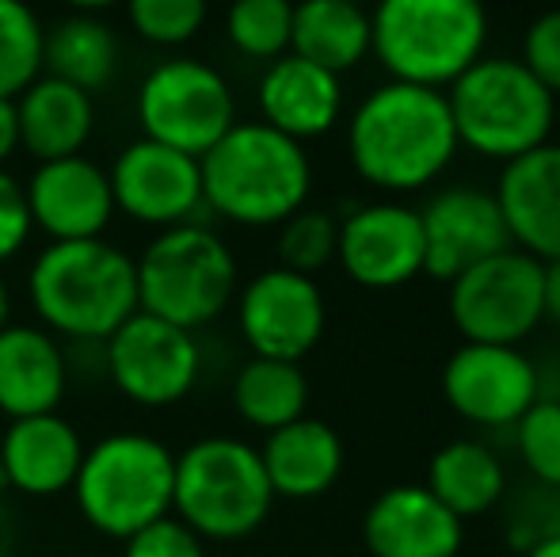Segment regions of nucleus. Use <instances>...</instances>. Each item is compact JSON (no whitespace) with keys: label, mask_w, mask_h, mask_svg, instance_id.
<instances>
[{"label":"nucleus","mask_w":560,"mask_h":557,"mask_svg":"<svg viewBox=\"0 0 560 557\" xmlns=\"http://www.w3.org/2000/svg\"><path fill=\"white\" fill-rule=\"evenodd\" d=\"M66 356L46 328L8 325L0 333V413L4 417H50L66 397Z\"/></svg>","instance_id":"22"},{"label":"nucleus","mask_w":560,"mask_h":557,"mask_svg":"<svg viewBox=\"0 0 560 557\" xmlns=\"http://www.w3.org/2000/svg\"><path fill=\"white\" fill-rule=\"evenodd\" d=\"M138 123L149 141L199 161L236 127V100L214 66L172 58L141 81Z\"/></svg>","instance_id":"9"},{"label":"nucleus","mask_w":560,"mask_h":557,"mask_svg":"<svg viewBox=\"0 0 560 557\" xmlns=\"http://www.w3.org/2000/svg\"><path fill=\"white\" fill-rule=\"evenodd\" d=\"M339 245V222L332 210L302 207L294 218L279 225V268L294 271V276L317 279L336 260Z\"/></svg>","instance_id":"31"},{"label":"nucleus","mask_w":560,"mask_h":557,"mask_svg":"<svg viewBox=\"0 0 560 557\" xmlns=\"http://www.w3.org/2000/svg\"><path fill=\"white\" fill-rule=\"evenodd\" d=\"M336 260L366 290H397L423 276V225L408 202H366L339 222Z\"/></svg>","instance_id":"14"},{"label":"nucleus","mask_w":560,"mask_h":557,"mask_svg":"<svg viewBox=\"0 0 560 557\" xmlns=\"http://www.w3.org/2000/svg\"><path fill=\"white\" fill-rule=\"evenodd\" d=\"M275 492L259 451L233 436H207L176 454L172 512L199 538L233 543L264 527Z\"/></svg>","instance_id":"7"},{"label":"nucleus","mask_w":560,"mask_h":557,"mask_svg":"<svg viewBox=\"0 0 560 557\" xmlns=\"http://www.w3.org/2000/svg\"><path fill=\"white\" fill-rule=\"evenodd\" d=\"M290 31H294V4H287V0H241L225 15L229 43L244 58H259V61L287 58Z\"/></svg>","instance_id":"30"},{"label":"nucleus","mask_w":560,"mask_h":557,"mask_svg":"<svg viewBox=\"0 0 560 557\" xmlns=\"http://www.w3.org/2000/svg\"><path fill=\"white\" fill-rule=\"evenodd\" d=\"M511 248L538 264L560 260V141L503 164L492 187Z\"/></svg>","instance_id":"18"},{"label":"nucleus","mask_w":560,"mask_h":557,"mask_svg":"<svg viewBox=\"0 0 560 557\" xmlns=\"http://www.w3.org/2000/svg\"><path fill=\"white\" fill-rule=\"evenodd\" d=\"M138 268V313L195 333L222 317L236 294V260L214 230L199 222L164 230L133 260Z\"/></svg>","instance_id":"8"},{"label":"nucleus","mask_w":560,"mask_h":557,"mask_svg":"<svg viewBox=\"0 0 560 557\" xmlns=\"http://www.w3.org/2000/svg\"><path fill=\"white\" fill-rule=\"evenodd\" d=\"M176 454L153 436L118 431L84 451L77 469V508L107 538H130L172 515Z\"/></svg>","instance_id":"6"},{"label":"nucleus","mask_w":560,"mask_h":557,"mask_svg":"<svg viewBox=\"0 0 560 557\" xmlns=\"http://www.w3.org/2000/svg\"><path fill=\"white\" fill-rule=\"evenodd\" d=\"M122 557H207V550H202V538L184 520L164 515V520L149 523L138 535L126 538Z\"/></svg>","instance_id":"35"},{"label":"nucleus","mask_w":560,"mask_h":557,"mask_svg":"<svg viewBox=\"0 0 560 557\" xmlns=\"http://www.w3.org/2000/svg\"><path fill=\"white\" fill-rule=\"evenodd\" d=\"M290 54L332 77L351 73L370 54V12L351 0H305L294 8Z\"/></svg>","instance_id":"26"},{"label":"nucleus","mask_w":560,"mask_h":557,"mask_svg":"<svg viewBox=\"0 0 560 557\" xmlns=\"http://www.w3.org/2000/svg\"><path fill=\"white\" fill-rule=\"evenodd\" d=\"M20 149V123H15V100H0V164Z\"/></svg>","instance_id":"38"},{"label":"nucleus","mask_w":560,"mask_h":557,"mask_svg":"<svg viewBox=\"0 0 560 557\" xmlns=\"http://www.w3.org/2000/svg\"><path fill=\"white\" fill-rule=\"evenodd\" d=\"M0 481H4V477H0Z\"/></svg>","instance_id":"43"},{"label":"nucleus","mask_w":560,"mask_h":557,"mask_svg":"<svg viewBox=\"0 0 560 557\" xmlns=\"http://www.w3.org/2000/svg\"><path fill=\"white\" fill-rule=\"evenodd\" d=\"M81 462V436L58 413L12 420L0 439V477L27 497H58V492L73 489Z\"/></svg>","instance_id":"21"},{"label":"nucleus","mask_w":560,"mask_h":557,"mask_svg":"<svg viewBox=\"0 0 560 557\" xmlns=\"http://www.w3.org/2000/svg\"><path fill=\"white\" fill-rule=\"evenodd\" d=\"M118 38L115 27L96 15H61L50 31H43V69L54 81H66L81 92H100L115 77Z\"/></svg>","instance_id":"27"},{"label":"nucleus","mask_w":560,"mask_h":557,"mask_svg":"<svg viewBox=\"0 0 560 557\" xmlns=\"http://www.w3.org/2000/svg\"><path fill=\"white\" fill-rule=\"evenodd\" d=\"M15 123H20V146L38 164L81 156L84 141L96 127V107L92 96L66 81L38 77L20 100H15Z\"/></svg>","instance_id":"24"},{"label":"nucleus","mask_w":560,"mask_h":557,"mask_svg":"<svg viewBox=\"0 0 560 557\" xmlns=\"http://www.w3.org/2000/svg\"><path fill=\"white\" fill-rule=\"evenodd\" d=\"M454 119L443 92L385 81L362 96L347 123V153L370 187L412 195L431 187L457 156Z\"/></svg>","instance_id":"1"},{"label":"nucleus","mask_w":560,"mask_h":557,"mask_svg":"<svg viewBox=\"0 0 560 557\" xmlns=\"http://www.w3.org/2000/svg\"><path fill=\"white\" fill-rule=\"evenodd\" d=\"M236 325L256 359L302 363L320 344L328 325V302L317 279L287 268L259 271L236 298Z\"/></svg>","instance_id":"12"},{"label":"nucleus","mask_w":560,"mask_h":557,"mask_svg":"<svg viewBox=\"0 0 560 557\" xmlns=\"http://www.w3.org/2000/svg\"><path fill=\"white\" fill-rule=\"evenodd\" d=\"M31 225L46 230L54 245L61 241H100L115 214L112 179L89 156L46 161L23 184Z\"/></svg>","instance_id":"17"},{"label":"nucleus","mask_w":560,"mask_h":557,"mask_svg":"<svg viewBox=\"0 0 560 557\" xmlns=\"http://www.w3.org/2000/svg\"><path fill=\"white\" fill-rule=\"evenodd\" d=\"M259 462L275 497L317 500L343 474V439L328 420L302 417L267 436Z\"/></svg>","instance_id":"23"},{"label":"nucleus","mask_w":560,"mask_h":557,"mask_svg":"<svg viewBox=\"0 0 560 557\" xmlns=\"http://www.w3.org/2000/svg\"><path fill=\"white\" fill-rule=\"evenodd\" d=\"M557 127H560V104H557Z\"/></svg>","instance_id":"42"},{"label":"nucleus","mask_w":560,"mask_h":557,"mask_svg":"<svg viewBox=\"0 0 560 557\" xmlns=\"http://www.w3.org/2000/svg\"><path fill=\"white\" fill-rule=\"evenodd\" d=\"M202 202L236 225H282L305 207L313 164L305 146L264 123H236L199 156Z\"/></svg>","instance_id":"2"},{"label":"nucleus","mask_w":560,"mask_h":557,"mask_svg":"<svg viewBox=\"0 0 560 557\" xmlns=\"http://www.w3.org/2000/svg\"><path fill=\"white\" fill-rule=\"evenodd\" d=\"M488 46V12L472 0H385L370 12V54L389 81L446 92Z\"/></svg>","instance_id":"3"},{"label":"nucleus","mask_w":560,"mask_h":557,"mask_svg":"<svg viewBox=\"0 0 560 557\" xmlns=\"http://www.w3.org/2000/svg\"><path fill=\"white\" fill-rule=\"evenodd\" d=\"M256 100L264 127L279 130V135L302 146L310 138L328 135L339 123V115H343V81L287 54V58L267 66Z\"/></svg>","instance_id":"20"},{"label":"nucleus","mask_w":560,"mask_h":557,"mask_svg":"<svg viewBox=\"0 0 560 557\" xmlns=\"http://www.w3.org/2000/svg\"><path fill=\"white\" fill-rule=\"evenodd\" d=\"M107 179H112L115 210H126L133 222L176 230L191 222V214L202 207L199 161L149 138L126 146Z\"/></svg>","instance_id":"16"},{"label":"nucleus","mask_w":560,"mask_h":557,"mask_svg":"<svg viewBox=\"0 0 560 557\" xmlns=\"http://www.w3.org/2000/svg\"><path fill=\"white\" fill-rule=\"evenodd\" d=\"M541 310H546V321L560 328V260L541 264Z\"/></svg>","instance_id":"37"},{"label":"nucleus","mask_w":560,"mask_h":557,"mask_svg":"<svg viewBox=\"0 0 560 557\" xmlns=\"http://www.w3.org/2000/svg\"><path fill=\"white\" fill-rule=\"evenodd\" d=\"M362 543L370 557H457L465 523L423 485L400 481L370 500L362 515Z\"/></svg>","instance_id":"19"},{"label":"nucleus","mask_w":560,"mask_h":557,"mask_svg":"<svg viewBox=\"0 0 560 557\" xmlns=\"http://www.w3.org/2000/svg\"><path fill=\"white\" fill-rule=\"evenodd\" d=\"M457 146L485 161L511 164L549 146L557 130V96L541 89L518 58L485 54L443 92Z\"/></svg>","instance_id":"5"},{"label":"nucleus","mask_w":560,"mask_h":557,"mask_svg":"<svg viewBox=\"0 0 560 557\" xmlns=\"http://www.w3.org/2000/svg\"><path fill=\"white\" fill-rule=\"evenodd\" d=\"M233 409L244 423L264 428L267 436L302 420L310 409V379L302 363L252 356L233 379Z\"/></svg>","instance_id":"28"},{"label":"nucleus","mask_w":560,"mask_h":557,"mask_svg":"<svg viewBox=\"0 0 560 557\" xmlns=\"http://www.w3.org/2000/svg\"><path fill=\"white\" fill-rule=\"evenodd\" d=\"M515 446L526 474L541 489L560 492V397L534 402V409L515 423Z\"/></svg>","instance_id":"32"},{"label":"nucleus","mask_w":560,"mask_h":557,"mask_svg":"<svg viewBox=\"0 0 560 557\" xmlns=\"http://www.w3.org/2000/svg\"><path fill=\"white\" fill-rule=\"evenodd\" d=\"M423 225V276L454 282L462 271L492 260L511 248L500 202L485 187H443L420 207Z\"/></svg>","instance_id":"15"},{"label":"nucleus","mask_w":560,"mask_h":557,"mask_svg":"<svg viewBox=\"0 0 560 557\" xmlns=\"http://www.w3.org/2000/svg\"><path fill=\"white\" fill-rule=\"evenodd\" d=\"M523 557H560V535L557 538H546V543H538V546H530Z\"/></svg>","instance_id":"39"},{"label":"nucleus","mask_w":560,"mask_h":557,"mask_svg":"<svg viewBox=\"0 0 560 557\" xmlns=\"http://www.w3.org/2000/svg\"><path fill=\"white\" fill-rule=\"evenodd\" d=\"M0 535H4V512H0Z\"/></svg>","instance_id":"41"},{"label":"nucleus","mask_w":560,"mask_h":557,"mask_svg":"<svg viewBox=\"0 0 560 557\" xmlns=\"http://www.w3.org/2000/svg\"><path fill=\"white\" fill-rule=\"evenodd\" d=\"M8 313H12V298H8L4 276H0V333H4V328H8Z\"/></svg>","instance_id":"40"},{"label":"nucleus","mask_w":560,"mask_h":557,"mask_svg":"<svg viewBox=\"0 0 560 557\" xmlns=\"http://www.w3.org/2000/svg\"><path fill=\"white\" fill-rule=\"evenodd\" d=\"M202 371L199 344L191 333L133 313L122 328L107 336V374L118 394L145 409H168L195 390Z\"/></svg>","instance_id":"11"},{"label":"nucleus","mask_w":560,"mask_h":557,"mask_svg":"<svg viewBox=\"0 0 560 557\" xmlns=\"http://www.w3.org/2000/svg\"><path fill=\"white\" fill-rule=\"evenodd\" d=\"M518 61H523L526 73H530L541 89H549L560 100V8L541 12L538 20L526 23Z\"/></svg>","instance_id":"34"},{"label":"nucleus","mask_w":560,"mask_h":557,"mask_svg":"<svg viewBox=\"0 0 560 557\" xmlns=\"http://www.w3.org/2000/svg\"><path fill=\"white\" fill-rule=\"evenodd\" d=\"M423 489L465 523L508 500V466L480 439H450L431 454Z\"/></svg>","instance_id":"25"},{"label":"nucleus","mask_w":560,"mask_h":557,"mask_svg":"<svg viewBox=\"0 0 560 557\" xmlns=\"http://www.w3.org/2000/svg\"><path fill=\"white\" fill-rule=\"evenodd\" d=\"M130 23L145 43L179 46L202 31L207 4L202 0H133Z\"/></svg>","instance_id":"33"},{"label":"nucleus","mask_w":560,"mask_h":557,"mask_svg":"<svg viewBox=\"0 0 560 557\" xmlns=\"http://www.w3.org/2000/svg\"><path fill=\"white\" fill-rule=\"evenodd\" d=\"M31 237V210L23 184L0 169V260H12Z\"/></svg>","instance_id":"36"},{"label":"nucleus","mask_w":560,"mask_h":557,"mask_svg":"<svg viewBox=\"0 0 560 557\" xmlns=\"http://www.w3.org/2000/svg\"><path fill=\"white\" fill-rule=\"evenodd\" d=\"M43 73V23L20 0H0V100H20Z\"/></svg>","instance_id":"29"},{"label":"nucleus","mask_w":560,"mask_h":557,"mask_svg":"<svg viewBox=\"0 0 560 557\" xmlns=\"http://www.w3.org/2000/svg\"><path fill=\"white\" fill-rule=\"evenodd\" d=\"M27 290L46 328L73 340H107L138 313V268L104 237L43 248Z\"/></svg>","instance_id":"4"},{"label":"nucleus","mask_w":560,"mask_h":557,"mask_svg":"<svg viewBox=\"0 0 560 557\" xmlns=\"http://www.w3.org/2000/svg\"><path fill=\"white\" fill-rule=\"evenodd\" d=\"M450 287V321L462 344L523 348L526 336L546 321L541 310V264L518 248H503L492 260L462 271Z\"/></svg>","instance_id":"10"},{"label":"nucleus","mask_w":560,"mask_h":557,"mask_svg":"<svg viewBox=\"0 0 560 557\" xmlns=\"http://www.w3.org/2000/svg\"><path fill=\"white\" fill-rule=\"evenodd\" d=\"M443 397L477 428H515L541 397V371L523 348L462 344L443 363Z\"/></svg>","instance_id":"13"}]
</instances>
